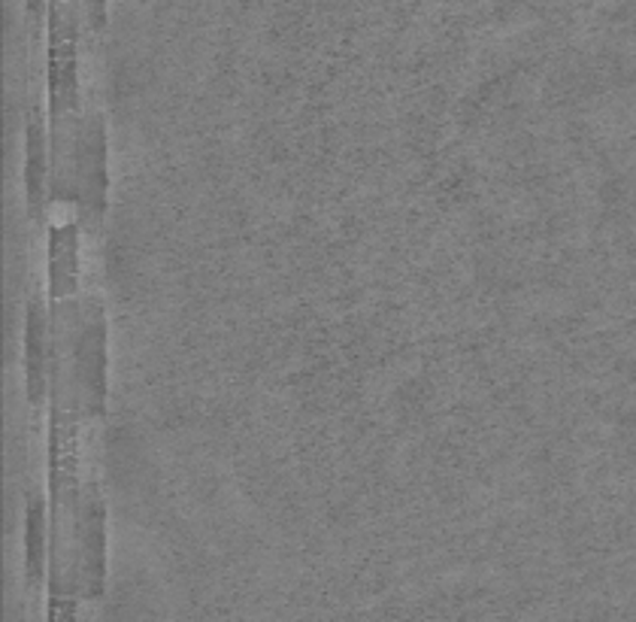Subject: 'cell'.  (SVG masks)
I'll use <instances>...</instances> for the list:
<instances>
[{"label":"cell","instance_id":"obj_1","mask_svg":"<svg viewBox=\"0 0 636 622\" xmlns=\"http://www.w3.org/2000/svg\"><path fill=\"white\" fill-rule=\"evenodd\" d=\"M43 329H46V317H43V304L31 301L28 304V331H24V353H28V392L31 398L40 401L43 395V383H46V364H43Z\"/></svg>","mask_w":636,"mask_h":622},{"label":"cell","instance_id":"obj_2","mask_svg":"<svg viewBox=\"0 0 636 622\" xmlns=\"http://www.w3.org/2000/svg\"><path fill=\"white\" fill-rule=\"evenodd\" d=\"M43 183H46V141H43L40 113L34 110L28 116V195H31L34 212L43 207Z\"/></svg>","mask_w":636,"mask_h":622},{"label":"cell","instance_id":"obj_3","mask_svg":"<svg viewBox=\"0 0 636 622\" xmlns=\"http://www.w3.org/2000/svg\"><path fill=\"white\" fill-rule=\"evenodd\" d=\"M24 543H28V568L31 574H43V556H46V510H43V498L34 495L28 501V535H24Z\"/></svg>","mask_w":636,"mask_h":622},{"label":"cell","instance_id":"obj_4","mask_svg":"<svg viewBox=\"0 0 636 622\" xmlns=\"http://www.w3.org/2000/svg\"><path fill=\"white\" fill-rule=\"evenodd\" d=\"M73 228H55L52 231V282L55 286H70L73 282Z\"/></svg>","mask_w":636,"mask_h":622}]
</instances>
